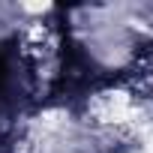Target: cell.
Returning <instances> with one entry per match:
<instances>
[{"label": "cell", "instance_id": "6da1fadb", "mask_svg": "<svg viewBox=\"0 0 153 153\" xmlns=\"http://www.w3.org/2000/svg\"><path fill=\"white\" fill-rule=\"evenodd\" d=\"M45 99L42 69L18 36L0 39V117Z\"/></svg>", "mask_w": 153, "mask_h": 153}, {"label": "cell", "instance_id": "7a4b0ae2", "mask_svg": "<svg viewBox=\"0 0 153 153\" xmlns=\"http://www.w3.org/2000/svg\"><path fill=\"white\" fill-rule=\"evenodd\" d=\"M138 78H141V84L147 87V90H153V45L141 54V63H138Z\"/></svg>", "mask_w": 153, "mask_h": 153}]
</instances>
